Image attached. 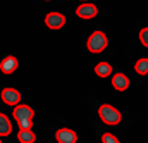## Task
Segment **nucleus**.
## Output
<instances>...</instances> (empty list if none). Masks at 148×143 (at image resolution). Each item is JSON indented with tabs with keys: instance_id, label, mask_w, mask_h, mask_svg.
Instances as JSON below:
<instances>
[{
	"instance_id": "obj_1",
	"label": "nucleus",
	"mask_w": 148,
	"mask_h": 143,
	"mask_svg": "<svg viewBox=\"0 0 148 143\" xmlns=\"http://www.w3.org/2000/svg\"><path fill=\"white\" fill-rule=\"evenodd\" d=\"M98 116H100V119H102L107 126H117V124L121 122V119H122L121 112L114 107V105H110V104L100 105V107H98Z\"/></svg>"
},
{
	"instance_id": "obj_2",
	"label": "nucleus",
	"mask_w": 148,
	"mask_h": 143,
	"mask_svg": "<svg viewBox=\"0 0 148 143\" xmlns=\"http://www.w3.org/2000/svg\"><path fill=\"white\" fill-rule=\"evenodd\" d=\"M107 45H109V38H107V35L103 31H93L90 35V38H88V41H86V47H88V50L91 54L103 52L107 48Z\"/></svg>"
},
{
	"instance_id": "obj_3",
	"label": "nucleus",
	"mask_w": 148,
	"mask_h": 143,
	"mask_svg": "<svg viewBox=\"0 0 148 143\" xmlns=\"http://www.w3.org/2000/svg\"><path fill=\"white\" fill-rule=\"evenodd\" d=\"M98 14V7L91 2H83L77 9H76V16L81 19H93Z\"/></svg>"
},
{
	"instance_id": "obj_4",
	"label": "nucleus",
	"mask_w": 148,
	"mask_h": 143,
	"mask_svg": "<svg viewBox=\"0 0 148 143\" xmlns=\"http://www.w3.org/2000/svg\"><path fill=\"white\" fill-rule=\"evenodd\" d=\"M45 24L50 30H60L66 24V16L60 14V12H48L45 16Z\"/></svg>"
},
{
	"instance_id": "obj_5",
	"label": "nucleus",
	"mask_w": 148,
	"mask_h": 143,
	"mask_svg": "<svg viewBox=\"0 0 148 143\" xmlns=\"http://www.w3.org/2000/svg\"><path fill=\"white\" fill-rule=\"evenodd\" d=\"M0 98H2L3 104H7L10 107H16L21 102V93L16 88H3L2 93H0Z\"/></svg>"
},
{
	"instance_id": "obj_6",
	"label": "nucleus",
	"mask_w": 148,
	"mask_h": 143,
	"mask_svg": "<svg viewBox=\"0 0 148 143\" xmlns=\"http://www.w3.org/2000/svg\"><path fill=\"white\" fill-rule=\"evenodd\" d=\"M12 116L16 121H21V119H33L35 117V110L33 107L26 105V104H17L14 110H12Z\"/></svg>"
},
{
	"instance_id": "obj_7",
	"label": "nucleus",
	"mask_w": 148,
	"mask_h": 143,
	"mask_svg": "<svg viewBox=\"0 0 148 143\" xmlns=\"http://www.w3.org/2000/svg\"><path fill=\"white\" fill-rule=\"evenodd\" d=\"M55 140H57V143H76L77 135H76V131L69 129V128H60L55 131Z\"/></svg>"
},
{
	"instance_id": "obj_8",
	"label": "nucleus",
	"mask_w": 148,
	"mask_h": 143,
	"mask_svg": "<svg viewBox=\"0 0 148 143\" xmlns=\"http://www.w3.org/2000/svg\"><path fill=\"white\" fill-rule=\"evenodd\" d=\"M17 67H19V60L14 55H7L0 62V71H2V74H7V76L12 74V72H16Z\"/></svg>"
},
{
	"instance_id": "obj_9",
	"label": "nucleus",
	"mask_w": 148,
	"mask_h": 143,
	"mask_svg": "<svg viewBox=\"0 0 148 143\" xmlns=\"http://www.w3.org/2000/svg\"><path fill=\"white\" fill-rule=\"evenodd\" d=\"M112 86L117 90V91H126L129 88V78L122 72H115L112 76Z\"/></svg>"
},
{
	"instance_id": "obj_10",
	"label": "nucleus",
	"mask_w": 148,
	"mask_h": 143,
	"mask_svg": "<svg viewBox=\"0 0 148 143\" xmlns=\"http://www.w3.org/2000/svg\"><path fill=\"white\" fill-rule=\"evenodd\" d=\"M17 140H19V143H35L36 142V135L33 133V129H19Z\"/></svg>"
},
{
	"instance_id": "obj_11",
	"label": "nucleus",
	"mask_w": 148,
	"mask_h": 143,
	"mask_svg": "<svg viewBox=\"0 0 148 143\" xmlns=\"http://www.w3.org/2000/svg\"><path fill=\"white\" fill-rule=\"evenodd\" d=\"M12 133V124L5 114L0 112V136H9Z\"/></svg>"
},
{
	"instance_id": "obj_12",
	"label": "nucleus",
	"mask_w": 148,
	"mask_h": 143,
	"mask_svg": "<svg viewBox=\"0 0 148 143\" xmlns=\"http://www.w3.org/2000/svg\"><path fill=\"white\" fill-rule=\"evenodd\" d=\"M95 74H97L98 78H109L112 74V66L109 62H98V64L95 66Z\"/></svg>"
},
{
	"instance_id": "obj_13",
	"label": "nucleus",
	"mask_w": 148,
	"mask_h": 143,
	"mask_svg": "<svg viewBox=\"0 0 148 143\" xmlns=\"http://www.w3.org/2000/svg\"><path fill=\"white\" fill-rule=\"evenodd\" d=\"M134 71H136V74H140V76H147L148 74V59L147 57H141V59L136 60Z\"/></svg>"
},
{
	"instance_id": "obj_14",
	"label": "nucleus",
	"mask_w": 148,
	"mask_h": 143,
	"mask_svg": "<svg viewBox=\"0 0 148 143\" xmlns=\"http://www.w3.org/2000/svg\"><path fill=\"white\" fill-rule=\"evenodd\" d=\"M17 126H19V129H31L33 119H21V121H17Z\"/></svg>"
},
{
	"instance_id": "obj_15",
	"label": "nucleus",
	"mask_w": 148,
	"mask_h": 143,
	"mask_svg": "<svg viewBox=\"0 0 148 143\" xmlns=\"http://www.w3.org/2000/svg\"><path fill=\"white\" fill-rule=\"evenodd\" d=\"M102 143H121L117 140V136H114L112 133H103L102 135Z\"/></svg>"
},
{
	"instance_id": "obj_16",
	"label": "nucleus",
	"mask_w": 148,
	"mask_h": 143,
	"mask_svg": "<svg viewBox=\"0 0 148 143\" xmlns=\"http://www.w3.org/2000/svg\"><path fill=\"white\" fill-rule=\"evenodd\" d=\"M140 41H141V45L145 48H148V28H143L140 31Z\"/></svg>"
},
{
	"instance_id": "obj_17",
	"label": "nucleus",
	"mask_w": 148,
	"mask_h": 143,
	"mask_svg": "<svg viewBox=\"0 0 148 143\" xmlns=\"http://www.w3.org/2000/svg\"><path fill=\"white\" fill-rule=\"evenodd\" d=\"M81 2H88V0H81Z\"/></svg>"
},
{
	"instance_id": "obj_18",
	"label": "nucleus",
	"mask_w": 148,
	"mask_h": 143,
	"mask_svg": "<svg viewBox=\"0 0 148 143\" xmlns=\"http://www.w3.org/2000/svg\"><path fill=\"white\" fill-rule=\"evenodd\" d=\"M45 2H50V0H45Z\"/></svg>"
},
{
	"instance_id": "obj_19",
	"label": "nucleus",
	"mask_w": 148,
	"mask_h": 143,
	"mask_svg": "<svg viewBox=\"0 0 148 143\" xmlns=\"http://www.w3.org/2000/svg\"><path fill=\"white\" fill-rule=\"evenodd\" d=\"M0 143H2V140H0Z\"/></svg>"
}]
</instances>
